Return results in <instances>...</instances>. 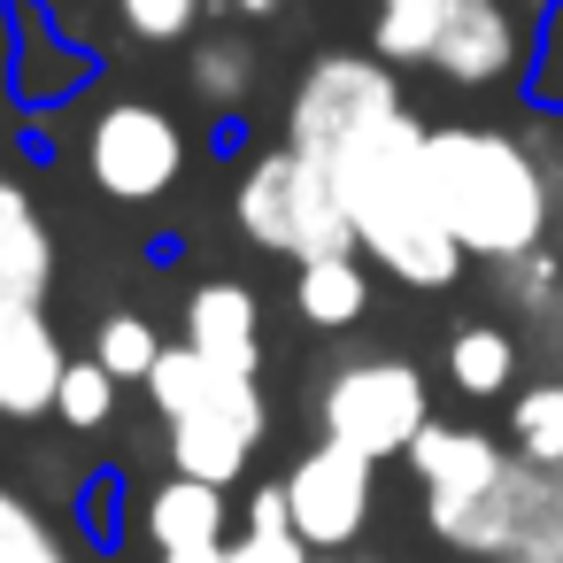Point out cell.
<instances>
[{"label":"cell","instance_id":"cell-1","mask_svg":"<svg viewBox=\"0 0 563 563\" xmlns=\"http://www.w3.org/2000/svg\"><path fill=\"white\" fill-rule=\"evenodd\" d=\"M286 147L309 155L355 232V255L409 294H448L471 255L440 224L424 178V117L401 93V70L363 47H324L286 93Z\"/></svg>","mask_w":563,"mask_h":563},{"label":"cell","instance_id":"cell-2","mask_svg":"<svg viewBox=\"0 0 563 563\" xmlns=\"http://www.w3.org/2000/svg\"><path fill=\"white\" fill-rule=\"evenodd\" d=\"M424 178H432L440 224L486 271L540 255L555 240L563 194L548 178L540 140H525L509 124H424Z\"/></svg>","mask_w":563,"mask_h":563},{"label":"cell","instance_id":"cell-3","mask_svg":"<svg viewBox=\"0 0 563 563\" xmlns=\"http://www.w3.org/2000/svg\"><path fill=\"white\" fill-rule=\"evenodd\" d=\"M147 409L163 424V448H170V471L178 478H201V486H240V471L263 455L271 440V394L263 378H240V371H217L201 363L186 340H170L147 371Z\"/></svg>","mask_w":563,"mask_h":563},{"label":"cell","instance_id":"cell-4","mask_svg":"<svg viewBox=\"0 0 563 563\" xmlns=\"http://www.w3.org/2000/svg\"><path fill=\"white\" fill-rule=\"evenodd\" d=\"M232 224L247 247L278 255V263H317V255H355V232H347V209L332 194V178L294 155L286 140L247 155L240 186H232Z\"/></svg>","mask_w":563,"mask_h":563},{"label":"cell","instance_id":"cell-5","mask_svg":"<svg viewBox=\"0 0 563 563\" xmlns=\"http://www.w3.org/2000/svg\"><path fill=\"white\" fill-rule=\"evenodd\" d=\"M424 424H432V386L394 347L340 355L324 371V386H317V432L355 448V455H371V463H401Z\"/></svg>","mask_w":563,"mask_h":563},{"label":"cell","instance_id":"cell-6","mask_svg":"<svg viewBox=\"0 0 563 563\" xmlns=\"http://www.w3.org/2000/svg\"><path fill=\"white\" fill-rule=\"evenodd\" d=\"M186 178V132L163 101L117 93L86 124V186L117 209H147Z\"/></svg>","mask_w":563,"mask_h":563},{"label":"cell","instance_id":"cell-7","mask_svg":"<svg viewBox=\"0 0 563 563\" xmlns=\"http://www.w3.org/2000/svg\"><path fill=\"white\" fill-rule=\"evenodd\" d=\"M286 517L301 532L309 555H355V540L371 532V509H378V463L340 448V440H317L286 463Z\"/></svg>","mask_w":563,"mask_h":563},{"label":"cell","instance_id":"cell-8","mask_svg":"<svg viewBox=\"0 0 563 563\" xmlns=\"http://www.w3.org/2000/svg\"><path fill=\"white\" fill-rule=\"evenodd\" d=\"M525 40H532V24L509 0H448L432 24V47H424V70L455 93H494V86H517Z\"/></svg>","mask_w":563,"mask_h":563},{"label":"cell","instance_id":"cell-9","mask_svg":"<svg viewBox=\"0 0 563 563\" xmlns=\"http://www.w3.org/2000/svg\"><path fill=\"white\" fill-rule=\"evenodd\" d=\"M0 70H9L16 109H32V117L78 101L93 86V55L55 24V9H40V0H0Z\"/></svg>","mask_w":563,"mask_h":563},{"label":"cell","instance_id":"cell-10","mask_svg":"<svg viewBox=\"0 0 563 563\" xmlns=\"http://www.w3.org/2000/svg\"><path fill=\"white\" fill-rule=\"evenodd\" d=\"M409 478H417V517H440V509H463V501H478L509 463H517V448L509 440H494L486 424H455V417H432L417 440H409Z\"/></svg>","mask_w":563,"mask_h":563},{"label":"cell","instance_id":"cell-11","mask_svg":"<svg viewBox=\"0 0 563 563\" xmlns=\"http://www.w3.org/2000/svg\"><path fill=\"white\" fill-rule=\"evenodd\" d=\"M140 540L155 563H232V494L170 471L140 494Z\"/></svg>","mask_w":563,"mask_h":563},{"label":"cell","instance_id":"cell-12","mask_svg":"<svg viewBox=\"0 0 563 563\" xmlns=\"http://www.w3.org/2000/svg\"><path fill=\"white\" fill-rule=\"evenodd\" d=\"M63 371H70V355H63L47 309H0V417L9 424L55 417Z\"/></svg>","mask_w":563,"mask_h":563},{"label":"cell","instance_id":"cell-13","mask_svg":"<svg viewBox=\"0 0 563 563\" xmlns=\"http://www.w3.org/2000/svg\"><path fill=\"white\" fill-rule=\"evenodd\" d=\"M186 347L217 371L263 378V294L240 278H201L186 294Z\"/></svg>","mask_w":563,"mask_h":563},{"label":"cell","instance_id":"cell-14","mask_svg":"<svg viewBox=\"0 0 563 563\" xmlns=\"http://www.w3.org/2000/svg\"><path fill=\"white\" fill-rule=\"evenodd\" d=\"M55 232L40 217V201L24 194V178L0 170V309H47L55 294Z\"/></svg>","mask_w":563,"mask_h":563},{"label":"cell","instance_id":"cell-15","mask_svg":"<svg viewBox=\"0 0 563 563\" xmlns=\"http://www.w3.org/2000/svg\"><path fill=\"white\" fill-rule=\"evenodd\" d=\"M494 286H501V301L517 309V340H525V355H540V371L563 378V255H555V240H548L540 255L501 263Z\"/></svg>","mask_w":563,"mask_h":563},{"label":"cell","instance_id":"cell-16","mask_svg":"<svg viewBox=\"0 0 563 563\" xmlns=\"http://www.w3.org/2000/svg\"><path fill=\"white\" fill-rule=\"evenodd\" d=\"M440 371H448V386L463 401H509L525 386V340H517V324L471 317V324L448 332V363Z\"/></svg>","mask_w":563,"mask_h":563},{"label":"cell","instance_id":"cell-17","mask_svg":"<svg viewBox=\"0 0 563 563\" xmlns=\"http://www.w3.org/2000/svg\"><path fill=\"white\" fill-rule=\"evenodd\" d=\"M294 317L309 332H355L371 317V263L363 255H317L294 263Z\"/></svg>","mask_w":563,"mask_h":563},{"label":"cell","instance_id":"cell-18","mask_svg":"<svg viewBox=\"0 0 563 563\" xmlns=\"http://www.w3.org/2000/svg\"><path fill=\"white\" fill-rule=\"evenodd\" d=\"M255 78H263V55H255V40H247L240 24L194 40V70H186V86H194V101H209L217 117H240L247 93H255Z\"/></svg>","mask_w":563,"mask_h":563},{"label":"cell","instance_id":"cell-19","mask_svg":"<svg viewBox=\"0 0 563 563\" xmlns=\"http://www.w3.org/2000/svg\"><path fill=\"white\" fill-rule=\"evenodd\" d=\"M0 563H78V540L16 478H0Z\"/></svg>","mask_w":563,"mask_h":563},{"label":"cell","instance_id":"cell-20","mask_svg":"<svg viewBox=\"0 0 563 563\" xmlns=\"http://www.w3.org/2000/svg\"><path fill=\"white\" fill-rule=\"evenodd\" d=\"M501 440L525 455V463H540V471H563V378H525L517 394H509V424H501Z\"/></svg>","mask_w":563,"mask_h":563},{"label":"cell","instance_id":"cell-21","mask_svg":"<svg viewBox=\"0 0 563 563\" xmlns=\"http://www.w3.org/2000/svg\"><path fill=\"white\" fill-rule=\"evenodd\" d=\"M232 563H309V548H301V532H294V517H286V486H278V478L240 501Z\"/></svg>","mask_w":563,"mask_h":563},{"label":"cell","instance_id":"cell-22","mask_svg":"<svg viewBox=\"0 0 563 563\" xmlns=\"http://www.w3.org/2000/svg\"><path fill=\"white\" fill-rule=\"evenodd\" d=\"M517 93H525L532 117H563V0H540L532 40H525V70H517Z\"/></svg>","mask_w":563,"mask_h":563},{"label":"cell","instance_id":"cell-23","mask_svg":"<svg viewBox=\"0 0 563 563\" xmlns=\"http://www.w3.org/2000/svg\"><path fill=\"white\" fill-rule=\"evenodd\" d=\"M163 347H170V340H163L140 309H109V317L93 324V363H101L117 386H147V371H155Z\"/></svg>","mask_w":563,"mask_h":563},{"label":"cell","instance_id":"cell-24","mask_svg":"<svg viewBox=\"0 0 563 563\" xmlns=\"http://www.w3.org/2000/svg\"><path fill=\"white\" fill-rule=\"evenodd\" d=\"M440 9H448V0H378V16H371V55L394 63V70H424V47H432Z\"/></svg>","mask_w":563,"mask_h":563},{"label":"cell","instance_id":"cell-25","mask_svg":"<svg viewBox=\"0 0 563 563\" xmlns=\"http://www.w3.org/2000/svg\"><path fill=\"white\" fill-rule=\"evenodd\" d=\"M117 378L93 363V355H70V371H63V386H55V417L70 424V432H101L109 417H117Z\"/></svg>","mask_w":563,"mask_h":563},{"label":"cell","instance_id":"cell-26","mask_svg":"<svg viewBox=\"0 0 563 563\" xmlns=\"http://www.w3.org/2000/svg\"><path fill=\"white\" fill-rule=\"evenodd\" d=\"M494 563H563V478H555V471L540 478L525 525L509 532V548H501Z\"/></svg>","mask_w":563,"mask_h":563},{"label":"cell","instance_id":"cell-27","mask_svg":"<svg viewBox=\"0 0 563 563\" xmlns=\"http://www.w3.org/2000/svg\"><path fill=\"white\" fill-rule=\"evenodd\" d=\"M201 16H209V0H117V24L140 40V47H194L201 40Z\"/></svg>","mask_w":563,"mask_h":563},{"label":"cell","instance_id":"cell-28","mask_svg":"<svg viewBox=\"0 0 563 563\" xmlns=\"http://www.w3.org/2000/svg\"><path fill=\"white\" fill-rule=\"evenodd\" d=\"M78 517H86V548H117L124 540V471H93L86 494H78Z\"/></svg>","mask_w":563,"mask_h":563},{"label":"cell","instance_id":"cell-29","mask_svg":"<svg viewBox=\"0 0 563 563\" xmlns=\"http://www.w3.org/2000/svg\"><path fill=\"white\" fill-rule=\"evenodd\" d=\"M224 9H232L240 24H271V16L286 9V0H224Z\"/></svg>","mask_w":563,"mask_h":563},{"label":"cell","instance_id":"cell-30","mask_svg":"<svg viewBox=\"0 0 563 563\" xmlns=\"http://www.w3.org/2000/svg\"><path fill=\"white\" fill-rule=\"evenodd\" d=\"M240 147H247V117H224L217 124V155H240Z\"/></svg>","mask_w":563,"mask_h":563},{"label":"cell","instance_id":"cell-31","mask_svg":"<svg viewBox=\"0 0 563 563\" xmlns=\"http://www.w3.org/2000/svg\"><path fill=\"white\" fill-rule=\"evenodd\" d=\"M309 563H371V555H309Z\"/></svg>","mask_w":563,"mask_h":563},{"label":"cell","instance_id":"cell-32","mask_svg":"<svg viewBox=\"0 0 563 563\" xmlns=\"http://www.w3.org/2000/svg\"><path fill=\"white\" fill-rule=\"evenodd\" d=\"M555 255H563V217H555Z\"/></svg>","mask_w":563,"mask_h":563},{"label":"cell","instance_id":"cell-33","mask_svg":"<svg viewBox=\"0 0 563 563\" xmlns=\"http://www.w3.org/2000/svg\"><path fill=\"white\" fill-rule=\"evenodd\" d=\"M555 478H563V471H555Z\"/></svg>","mask_w":563,"mask_h":563}]
</instances>
